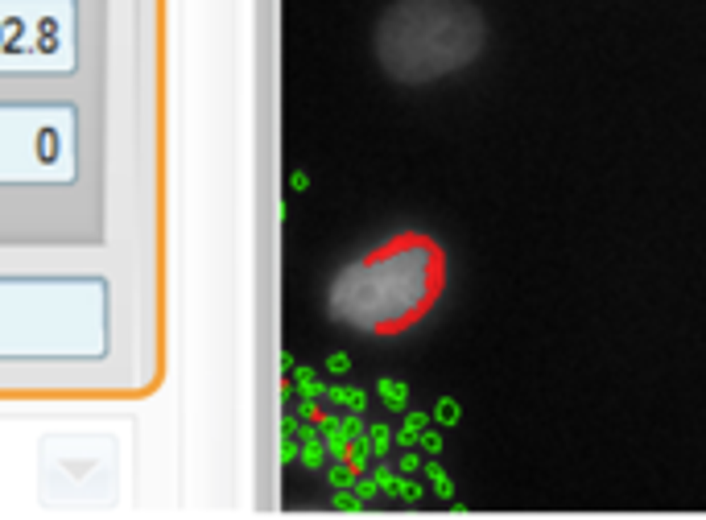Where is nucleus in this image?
Wrapping results in <instances>:
<instances>
[{
	"label": "nucleus",
	"instance_id": "1",
	"mask_svg": "<svg viewBox=\"0 0 706 520\" xmlns=\"http://www.w3.org/2000/svg\"><path fill=\"white\" fill-rule=\"evenodd\" d=\"M116 347L108 273H0V368H83Z\"/></svg>",
	"mask_w": 706,
	"mask_h": 520
},
{
	"label": "nucleus",
	"instance_id": "2",
	"mask_svg": "<svg viewBox=\"0 0 706 520\" xmlns=\"http://www.w3.org/2000/svg\"><path fill=\"white\" fill-rule=\"evenodd\" d=\"M446 285V256L434 239L405 232L347 260L326 285V314L355 334H397L421 322Z\"/></svg>",
	"mask_w": 706,
	"mask_h": 520
},
{
	"label": "nucleus",
	"instance_id": "3",
	"mask_svg": "<svg viewBox=\"0 0 706 520\" xmlns=\"http://www.w3.org/2000/svg\"><path fill=\"white\" fill-rule=\"evenodd\" d=\"M87 166V120L71 95L0 91V190H62Z\"/></svg>",
	"mask_w": 706,
	"mask_h": 520
},
{
	"label": "nucleus",
	"instance_id": "4",
	"mask_svg": "<svg viewBox=\"0 0 706 520\" xmlns=\"http://www.w3.org/2000/svg\"><path fill=\"white\" fill-rule=\"evenodd\" d=\"M487 25L467 0H397L376 21V62L397 83H438L479 58Z\"/></svg>",
	"mask_w": 706,
	"mask_h": 520
},
{
	"label": "nucleus",
	"instance_id": "5",
	"mask_svg": "<svg viewBox=\"0 0 706 520\" xmlns=\"http://www.w3.org/2000/svg\"><path fill=\"white\" fill-rule=\"evenodd\" d=\"M83 62V0H0V87L71 83Z\"/></svg>",
	"mask_w": 706,
	"mask_h": 520
}]
</instances>
